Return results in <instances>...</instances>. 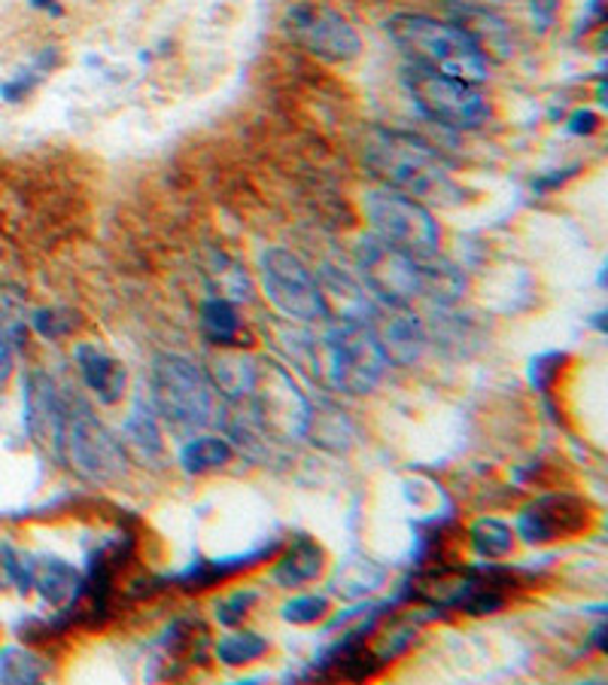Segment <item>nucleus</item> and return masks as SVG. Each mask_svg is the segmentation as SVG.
<instances>
[{"label":"nucleus","mask_w":608,"mask_h":685,"mask_svg":"<svg viewBox=\"0 0 608 685\" xmlns=\"http://www.w3.org/2000/svg\"><path fill=\"white\" fill-rule=\"evenodd\" d=\"M46 673H49V664L25 646H3L0 649V683L31 685L40 683Z\"/></svg>","instance_id":"obj_25"},{"label":"nucleus","mask_w":608,"mask_h":685,"mask_svg":"<svg viewBox=\"0 0 608 685\" xmlns=\"http://www.w3.org/2000/svg\"><path fill=\"white\" fill-rule=\"evenodd\" d=\"M259 280H262L268 302L283 317L299 323L329 321L317 275H311V268L304 266L295 253L283 251V247H268L259 256Z\"/></svg>","instance_id":"obj_9"},{"label":"nucleus","mask_w":608,"mask_h":685,"mask_svg":"<svg viewBox=\"0 0 608 685\" xmlns=\"http://www.w3.org/2000/svg\"><path fill=\"white\" fill-rule=\"evenodd\" d=\"M265 652H268V640L256 630H229L225 637H220V643L213 646V655L220 658L225 667H247Z\"/></svg>","instance_id":"obj_27"},{"label":"nucleus","mask_w":608,"mask_h":685,"mask_svg":"<svg viewBox=\"0 0 608 685\" xmlns=\"http://www.w3.org/2000/svg\"><path fill=\"white\" fill-rule=\"evenodd\" d=\"M256 603H259V591L256 588H235L232 594L220 597L217 606H213L217 609V622L225 625V628H235V625H241L249 616V609Z\"/></svg>","instance_id":"obj_32"},{"label":"nucleus","mask_w":608,"mask_h":685,"mask_svg":"<svg viewBox=\"0 0 608 685\" xmlns=\"http://www.w3.org/2000/svg\"><path fill=\"white\" fill-rule=\"evenodd\" d=\"M77 326H80V321H77V314L68 309L31 311V329H34L37 336L49 338V341L70 336Z\"/></svg>","instance_id":"obj_31"},{"label":"nucleus","mask_w":608,"mask_h":685,"mask_svg":"<svg viewBox=\"0 0 608 685\" xmlns=\"http://www.w3.org/2000/svg\"><path fill=\"white\" fill-rule=\"evenodd\" d=\"M591 521V506L578 494H548L539 497L529 506L521 509L517 515V531L529 546H545V543H557V539H572L578 536Z\"/></svg>","instance_id":"obj_12"},{"label":"nucleus","mask_w":608,"mask_h":685,"mask_svg":"<svg viewBox=\"0 0 608 685\" xmlns=\"http://www.w3.org/2000/svg\"><path fill=\"white\" fill-rule=\"evenodd\" d=\"M319 293L326 302V314L329 321H356V323H374L377 317V305L372 295L365 293L360 280L350 278L347 271L335 266H323L317 275Z\"/></svg>","instance_id":"obj_14"},{"label":"nucleus","mask_w":608,"mask_h":685,"mask_svg":"<svg viewBox=\"0 0 608 685\" xmlns=\"http://www.w3.org/2000/svg\"><path fill=\"white\" fill-rule=\"evenodd\" d=\"M384 582H387V567L369 558H350L335 570L332 591L344 601H365Z\"/></svg>","instance_id":"obj_21"},{"label":"nucleus","mask_w":608,"mask_h":685,"mask_svg":"<svg viewBox=\"0 0 608 685\" xmlns=\"http://www.w3.org/2000/svg\"><path fill=\"white\" fill-rule=\"evenodd\" d=\"M362 159L374 171V177H381L389 189H399L423 205L429 201L454 208L466 198L463 186L454 181V169L444 162L442 153L408 131L369 128L362 140Z\"/></svg>","instance_id":"obj_1"},{"label":"nucleus","mask_w":608,"mask_h":685,"mask_svg":"<svg viewBox=\"0 0 608 685\" xmlns=\"http://www.w3.org/2000/svg\"><path fill=\"white\" fill-rule=\"evenodd\" d=\"M122 448H128L138 461L152 463L162 461L165 454V442H162V430H159V418L150 406H143V399L135 403L131 415L122 423Z\"/></svg>","instance_id":"obj_20"},{"label":"nucleus","mask_w":608,"mask_h":685,"mask_svg":"<svg viewBox=\"0 0 608 685\" xmlns=\"http://www.w3.org/2000/svg\"><path fill=\"white\" fill-rule=\"evenodd\" d=\"M529 3H533V15L541 19V28H548L557 13V0H529Z\"/></svg>","instance_id":"obj_38"},{"label":"nucleus","mask_w":608,"mask_h":685,"mask_svg":"<svg viewBox=\"0 0 608 685\" xmlns=\"http://www.w3.org/2000/svg\"><path fill=\"white\" fill-rule=\"evenodd\" d=\"M304 348L295 338V357L314 378H323L332 391L362 396L372 393L387 372V350L381 345L374 323L356 321H329L326 333L319 338L302 336Z\"/></svg>","instance_id":"obj_2"},{"label":"nucleus","mask_w":608,"mask_h":685,"mask_svg":"<svg viewBox=\"0 0 608 685\" xmlns=\"http://www.w3.org/2000/svg\"><path fill=\"white\" fill-rule=\"evenodd\" d=\"M405 85H408V95L420 107V113L444 128L471 131V128L484 126L493 113L490 101L478 85L439 73V70L411 65L405 70Z\"/></svg>","instance_id":"obj_8"},{"label":"nucleus","mask_w":608,"mask_h":685,"mask_svg":"<svg viewBox=\"0 0 608 685\" xmlns=\"http://www.w3.org/2000/svg\"><path fill=\"white\" fill-rule=\"evenodd\" d=\"M387 34L417 68L439 70V73L475 85L487 80L484 49L456 22H442V19L420 13H399L387 22Z\"/></svg>","instance_id":"obj_4"},{"label":"nucleus","mask_w":608,"mask_h":685,"mask_svg":"<svg viewBox=\"0 0 608 685\" xmlns=\"http://www.w3.org/2000/svg\"><path fill=\"white\" fill-rule=\"evenodd\" d=\"M235 448L229 445L220 436H198L192 442H186L180 451V466L189 476H204L213 469H222L225 463H232Z\"/></svg>","instance_id":"obj_23"},{"label":"nucleus","mask_w":608,"mask_h":685,"mask_svg":"<svg viewBox=\"0 0 608 685\" xmlns=\"http://www.w3.org/2000/svg\"><path fill=\"white\" fill-rule=\"evenodd\" d=\"M31 329V311L25 295L15 287H0V336L15 348H25Z\"/></svg>","instance_id":"obj_26"},{"label":"nucleus","mask_w":608,"mask_h":685,"mask_svg":"<svg viewBox=\"0 0 608 685\" xmlns=\"http://www.w3.org/2000/svg\"><path fill=\"white\" fill-rule=\"evenodd\" d=\"M13 375V345L0 336V387Z\"/></svg>","instance_id":"obj_37"},{"label":"nucleus","mask_w":608,"mask_h":685,"mask_svg":"<svg viewBox=\"0 0 608 685\" xmlns=\"http://www.w3.org/2000/svg\"><path fill=\"white\" fill-rule=\"evenodd\" d=\"M56 461L92 485H107L125 473L122 442L92 415L80 393H61Z\"/></svg>","instance_id":"obj_5"},{"label":"nucleus","mask_w":608,"mask_h":685,"mask_svg":"<svg viewBox=\"0 0 608 685\" xmlns=\"http://www.w3.org/2000/svg\"><path fill=\"white\" fill-rule=\"evenodd\" d=\"M31 588H37L43 603H49L52 609H68L80 601L83 591V576L77 573V567L68 560L56 558H37L34 560V576H31Z\"/></svg>","instance_id":"obj_17"},{"label":"nucleus","mask_w":608,"mask_h":685,"mask_svg":"<svg viewBox=\"0 0 608 685\" xmlns=\"http://www.w3.org/2000/svg\"><path fill=\"white\" fill-rule=\"evenodd\" d=\"M34 558L19 555L13 546H0V588H15L19 594L31 591Z\"/></svg>","instance_id":"obj_30"},{"label":"nucleus","mask_w":608,"mask_h":685,"mask_svg":"<svg viewBox=\"0 0 608 685\" xmlns=\"http://www.w3.org/2000/svg\"><path fill=\"white\" fill-rule=\"evenodd\" d=\"M25 427L34 445L56 457L58 427H61V391L46 372L25 378Z\"/></svg>","instance_id":"obj_13"},{"label":"nucleus","mask_w":608,"mask_h":685,"mask_svg":"<svg viewBox=\"0 0 608 685\" xmlns=\"http://www.w3.org/2000/svg\"><path fill=\"white\" fill-rule=\"evenodd\" d=\"M575 174H578V169H563L560 174H541V177H536V181H533V189H536V193H541V196H548V193L563 189V186H566V181H572Z\"/></svg>","instance_id":"obj_36"},{"label":"nucleus","mask_w":608,"mask_h":685,"mask_svg":"<svg viewBox=\"0 0 608 685\" xmlns=\"http://www.w3.org/2000/svg\"><path fill=\"white\" fill-rule=\"evenodd\" d=\"M329 613H332V603H329L326 594H299V597L283 603V609H280L283 622L299 625V628H311V625L323 622Z\"/></svg>","instance_id":"obj_29"},{"label":"nucleus","mask_w":608,"mask_h":685,"mask_svg":"<svg viewBox=\"0 0 608 685\" xmlns=\"http://www.w3.org/2000/svg\"><path fill=\"white\" fill-rule=\"evenodd\" d=\"M323 570H326V552H323V546H319L317 539H311L307 533H299V536H292L287 552L274 560L271 582L295 591V588L317 582Z\"/></svg>","instance_id":"obj_16"},{"label":"nucleus","mask_w":608,"mask_h":685,"mask_svg":"<svg viewBox=\"0 0 608 685\" xmlns=\"http://www.w3.org/2000/svg\"><path fill=\"white\" fill-rule=\"evenodd\" d=\"M31 7H34V10H46V13H52V15H61L58 0H31Z\"/></svg>","instance_id":"obj_39"},{"label":"nucleus","mask_w":608,"mask_h":685,"mask_svg":"<svg viewBox=\"0 0 608 685\" xmlns=\"http://www.w3.org/2000/svg\"><path fill=\"white\" fill-rule=\"evenodd\" d=\"M241 408L235 423V436L244 442L277 439V442H295L304 439L307 420H311V399L299 391L292 375L274 360H259L253 369L247 393L235 399Z\"/></svg>","instance_id":"obj_3"},{"label":"nucleus","mask_w":608,"mask_h":685,"mask_svg":"<svg viewBox=\"0 0 608 685\" xmlns=\"http://www.w3.org/2000/svg\"><path fill=\"white\" fill-rule=\"evenodd\" d=\"M356 268L365 287L389 309H408L417 295H423V259H414L377 235H365L356 244Z\"/></svg>","instance_id":"obj_10"},{"label":"nucleus","mask_w":608,"mask_h":685,"mask_svg":"<svg viewBox=\"0 0 608 685\" xmlns=\"http://www.w3.org/2000/svg\"><path fill=\"white\" fill-rule=\"evenodd\" d=\"M569 360V353L563 350H548V353H539L533 363H529V384L539 393L553 391L557 378L563 372V363Z\"/></svg>","instance_id":"obj_33"},{"label":"nucleus","mask_w":608,"mask_h":685,"mask_svg":"<svg viewBox=\"0 0 608 685\" xmlns=\"http://www.w3.org/2000/svg\"><path fill=\"white\" fill-rule=\"evenodd\" d=\"M469 546L478 558L490 560V564H499V560L512 558V552H514L512 524L493 515H484V518H478V521H471Z\"/></svg>","instance_id":"obj_22"},{"label":"nucleus","mask_w":608,"mask_h":685,"mask_svg":"<svg viewBox=\"0 0 608 685\" xmlns=\"http://www.w3.org/2000/svg\"><path fill=\"white\" fill-rule=\"evenodd\" d=\"M399 314H393L384 321V326L377 329L381 336V345L387 350V360H396V363L408 365L414 363L417 357L426 348V329L423 323L417 321L414 314H408L405 309H396Z\"/></svg>","instance_id":"obj_19"},{"label":"nucleus","mask_w":608,"mask_h":685,"mask_svg":"<svg viewBox=\"0 0 608 685\" xmlns=\"http://www.w3.org/2000/svg\"><path fill=\"white\" fill-rule=\"evenodd\" d=\"M277 552V543H268V546L256 548L249 555H235V558H217V560H195L189 570H183L177 576V585L186 588V591H201V588L217 585V582H225L232 576L244 573L249 567L262 564Z\"/></svg>","instance_id":"obj_18"},{"label":"nucleus","mask_w":608,"mask_h":685,"mask_svg":"<svg viewBox=\"0 0 608 685\" xmlns=\"http://www.w3.org/2000/svg\"><path fill=\"white\" fill-rule=\"evenodd\" d=\"M283 28L307 56L329 61V65L353 61L362 49L360 34L344 15L326 3H314V0H302V3L290 7Z\"/></svg>","instance_id":"obj_11"},{"label":"nucleus","mask_w":608,"mask_h":685,"mask_svg":"<svg viewBox=\"0 0 608 685\" xmlns=\"http://www.w3.org/2000/svg\"><path fill=\"white\" fill-rule=\"evenodd\" d=\"M201 329L204 336L213 345H237L241 338V317H237V309L232 299H222V295H213L201 305Z\"/></svg>","instance_id":"obj_24"},{"label":"nucleus","mask_w":608,"mask_h":685,"mask_svg":"<svg viewBox=\"0 0 608 685\" xmlns=\"http://www.w3.org/2000/svg\"><path fill=\"white\" fill-rule=\"evenodd\" d=\"M150 399L155 418L186 433L208 427L213 415V387L183 353H159L152 360Z\"/></svg>","instance_id":"obj_6"},{"label":"nucleus","mask_w":608,"mask_h":685,"mask_svg":"<svg viewBox=\"0 0 608 685\" xmlns=\"http://www.w3.org/2000/svg\"><path fill=\"white\" fill-rule=\"evenodd\" d=\"M73 360H77L83 384L95 393L101 406H116L122 399L125 387H128V372H125V365L116 357H110L107 350L97 348V345L80 341L73 348Z\"/></svg>","instance_id":"obj_15"},{"label":"nucleus","mask_w":608,"mask_h":685,"mask_svg":"<svg viewBox=\"0 0 608 685\" xmlns=\"http://www.w3.org/2000/svg\"><path fill=\"white\" fill-rule=\"evenodd\" d=\"M362 210L372 223L374 235L393 247L411 253L414 259H429L439 253L442 225L423 201L387 186V189H372L362 198Z\"/></svg>","instance_id":"obj_7"},{"label":"nucleus","mask_w":608,"mask_h":685,"mask_svg":"<svg viewBox=\"0 0 608 685\" xmlns=\"http://www.w3.org/2000/svg\"><path fill=\"white\" fill-rule=\"evenodd\" d=\"M213 275L220 280V293L222 299H247V278H244V268L232 263L229 256H217V268Z\"/></svg>","instance_id":"obj_34"},{"label":"nucleus","mask_w":608,"mask_h":685,"mask_svg":"<svg viewBox=\"0 0 608 685\" xmlns=\"http://www.w3.org/2000/svg\"><path fill=\"white\" fill-rule=\"evenodd\" d=\"M599 126H603V119H599V113L591 111V107H581V111L569 113L566 119L569 135H578V138H591V135L599 131Z\"/></svg>","instance_id":"obj_35"},{"label":"nucleus","mask_w":608,"mask_h":685,"mask_svg":"<svg viewBox=\"0 0 608 685\" xmlns=\"http://www.w3.org/2000/svg\"><path fill=\"white\" fill-rule=\"evenodd\" d=\"M56 65H58L56 49H43L40 58H37V61H34L28 70H22V73H19V77H13L10 83L0 85V95L10 101V104H15V101H25L31 92L37 89V83H40L43 77L56 68Z\"/></svg>","instance_id":"obj_28"}]
</instances>
